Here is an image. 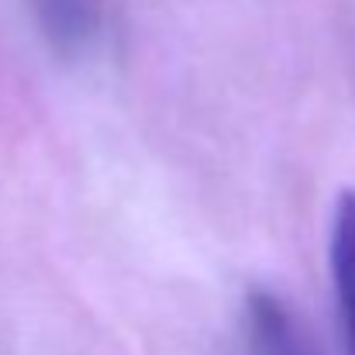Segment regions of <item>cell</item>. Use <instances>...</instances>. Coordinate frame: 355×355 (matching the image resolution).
Listing matches in <instances>:
<instances>
[{
	"label": "cell",
	"instance_id": "cell-1",
	"mask_svg": "<svg viewBox=\"0 0 355 355\" xmlns=\"http://www.w3.org/2000/svg\"><path fill=\"white\" fill-rule=\"evenodd\" d=\"M245 321H248L252 355H314V345H311L300 318L272 290L248 293Z\"/></svg>",
	"mask_w": 355,
	"mask_h": 355
},
{
	"label": "cell",
	"instance_id": "cell-2",
	"mask_svg": "<svg viewBox=\"0 0 355 355\" xmlns=\"http://www.w3.org/2000/svg\"><path fill=\"white\" fill-rule=\"evenodd\" d=\"M328 262H331V283H335L345 345H349V355H355V190H342L335 200Z\"/></svg>",
	"mask_w": 355,
	"mask_h": 355
},
{
	"label": "cell",
	"instance_id": "cell-3",
	"mask_svg": "<svg viewBox=\"0 0 355 355\" xmlns=\"http://www.w3.org/2000/svg\"><path fill=\"white\" fill-rule=\"evenodd\" d=\"M42 35L62 52H83L97 38V0H28Z\"/></svg>",
	"mask_w": 355,
	"mask_h": 355
}]
</instances>
